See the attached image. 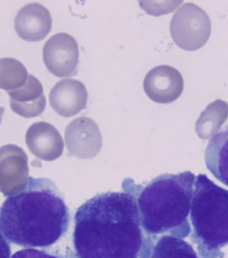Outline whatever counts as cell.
Wrapping results in <instances>:
<instances>
[{
    "label": "cell",
    "mask_w": 228,
    "mask_h": 258,
    "mask_svg": "<svg viewBox=\"0 0 228 258\" xmlns=\"http://www.w3.org/2000/svg\"><path fill=\"white\" fill-rule=\"evenodd\" d=\"M123 189L78 208L73 235L78 258H151L157 240L143 228L136 195Z\"/></svg>",
    "instance_id": "obj_1"
},
{
    "label": "cell",
    "mask_w": 228,
    "mask_h": 258,
    "mask_svg": "<svg viewBox=\"0 0 228 258\" xmlns=\"http://www.w3.org/2000/svg\"><path fill=\"white\" fill-rule=\"evenodd\" d=\"M71 215L56 183L30 176L23 189L0 207V230L9 242L27 248H48L69 230Z\"/></svg>",
    "instance_id": "obj_2"
},
{
    "label": "cell",
    "mask_w": 228,
    "mask_h": 258,
    "mask_svg": "<svg viewBox=\"0 0 228 258\" xmlns=\"http://www.w3.org/2000/svg\"><path fill=\"white\" fill-rule=\"evenodd\" d=\"M196 176L190 171L162 174L145 186L126 179L123 188L137 199L143 228L158 240L165 235L184 239L192 231L189 217Z\"/></svg>",
    "instance_id": "obj_3"
},
{
    "label": "cell",
    "mask_w": 228,
    "mask_h": 258,
    "mask_svg": "<svg viewBox=\"0 0 228 258\" xmlns=\"http://www.w3.org/2000/svg\"><path fill=\"white\" fill-rule=\"evenodd\" d=\"M191 239L200 258H224L228 245V190L204 174L196 176L190 210Z\"/></svg>",
    "instance_id": "obj_4"
},
{
    "label": "cell",
    "mask_w": 228,
    "mask_h": 258,
    "mask_svg": "<svg viewBox=\"0 0 228 258\" xmlns=\"http://www.w3.org/2000/svg\"><path fill=\"white\" fill-rule=\"evenodd\" d=\"M170 34L177 45L186 51H196L207 43L211 34L209 16L200 7L185 4L174 14Z\"/></svg>",
    "instance_id": "obj_5"
},
{
    "label": "cell",
    "mask_w": 228,
    "mask_h": 258,
    "mask_svg": "<svg viewBox=\"0 0 228 258\" xmlns=\"http://www.w3.org/2000/svg\"><path fill=\"white\" fill-rule=\"evenodd\" d=\"M43 56L44 64L54 76L60 78L72 76L78 68V43L69 34L58 33L46 42Z\"/></svg>",
    "instance_id": "obj_6"
},
{
    "label": "cell",
    "mask_w": 228,
    "mask_h": 258,
    "mask_svg": "<svg viewBox=\"0 0 228 258\" xmlns=\"http://www.w3.org/2000/svg\"><path fill=\"white\" fill-rule=\"evenodd\" d=\"M28 157L22 148L6 145L0 148V192L6 197L25 187L28 181Z\"/></svg>",
    "instance_id": "obj_7"
},
{
    "label": "cell",
    "mask_w": 228,
    "mask_h": 258,
    "mask_svg": "<svg viewBox=\"0 0 228 258\" xmlns=\"http://www.w3.org/2000/svg\"><path fill=\"white\" fill-rule=\"evenodd\" d=\"M65 138L69 153L81 159H92L101 149L99 127L87 117H78L72 121L66 127Z\"/></svg>",
    "instance_id": "obj_8"
},
{
    "label": "cell",
    "mask_w": 228,
    "mask_h": 258,
    "mask_svg": "<svg viewBox=\"0 0 228 258\" xmlns=\"http://www.w3.org/2000/svg\"><path fill=\"white\" fill-rule=\"evenodd\" d=\"M183 87L180 72L166 64L153 68L144 78V92L157 103L168 104L176 101L183 93Z\"/></svg>",
    "instance_id": "obj_9"
},
{
    "label": "cell",
    "mask_w": 228,
    "mask_h": 258,
    "mask_svg": "<svg viewBox=\"0 0 228 258\" xmlns=\"http://www.w3.org/2000/svg\"><path fill=\"white\" fill-rule=\"evenodd\" d=\"M88 93L79 80L65 79L52 88L49 95L50 104L61 116L71 117L86 106Z\"/></svg>",
    "instance_id": "obj_10"
},
{
    "label": "cell",
    "mask_w": 228,
    "mask_h": 258,
    "mask_svg": "<svg viewBox=\"0 0 228 258\" xmlns=\"http://www.w3.org/2000/svg\"><path fill=\"white\" fill-rule=\"evenodd\" d=\"M26 142L29 150L37 158L53 161L62 155L64 141L57 129L46 122H38L29 127Z\"/></svg>",
    "instance_id": "obj_11"
},
{
    "label": "cell",
    "mask_w": 228,
    "mask_h": 258,
    "mask_svg": "<svg viewBox=\"0 0 228 258\" xmlns=\"http://www.w3.org/2000/svg\"><path fill=\"white\" fill-rule=\"evenodd\" d=\"M52 20L49 10L40 4L23 7L15 18V30L26 41H41L52 30Z\"/></svg>",
    "instance_id": "obj_12"
},
{
    "label": "cell",
    "mask_w": 228,
    "mask_h": 258,
    "mask_svg": "<svg viewBox=\"0 0 228 258\" xmlns=\"http://www.w3.org/2000/svg\"><path fill=\"white\" fill-rule=\"evenodd\" d=\"M10 106L13 112L24 118L39 116L44 111L47 104L41 82L32 75L22 88L9 91Z\"/></svg>",
    "instance_id": "obj_13"
},
{
    "label": "cell",
    "mask_w": 228,
    "mask_h": 258,
    "mask_svg": "<svg viewBox=\"0 0 228 258\" xmlns=\"http://www.w3.org/2000/svg\"><path fill=\"white\" fill-rule=\"evenodd\" d=\"M208 170L228 187V124L213 136L204 153Z\"/></svg>",
    "instance_id": "obj_14"
},
{
    "label": "cell",
    "mask_w": 228,
    "mask_h": 258,
    "mask_svg": "<svg viewBox=\"0 0 228 258\" xmlns=\"http://www.w3.org/2000/svg\"><path fill=\"white\" fill-rule=\"evenodd\" d=\"M228 117V104L222 100H216L207 106L196 122V134L203 140L213 138Z\"/></svg>",
    "instance_id": "obj_15"
},
{
    "label": "cell",
    "mask_w": 228,
    "mask_h": 258,
    "mask_svg": "<svg viewBox=\"0 0 228 258\" xmlns=\"http://www.w3.org/2000/svg\"><path fill=\"white\" fill-rule=\"evenodd\" d=\"M151 258H199L191 244L180 238L160 237L153 247Z\"/></svg>",
    "instance_id": "obj_16"
},
{
    "label": "cell",
    "mask_w": 228,
    "mask_h": 258,
    "mask_svg": "<svg viewBox=\"0 0 228 258\" xmlns=\"http://www.w3.org/2000/svg\"><path fill=\"white\" fill-rule=\"evenodd\" d=\"M24 64L15 58H0V89L13 91L22 88L28 80Z\"/></svg>",
    "instance_id": "obj_17"
},
{
    "label": "cell",
    "mask_w": 228,
    "mask_h": 258,
    "mask_svg": "<svg viewBox=\"0 0 228 258\" xmlns=\"http://www.w3.org/2000/svg\"><path fill=\"white\" fill-rule=\"evenodd\" d=\"M12 258H78L74 251L67 247L65 252L59 251H48L45 249L36 248H26L19 250L14 253Z\"/></svg>",
    "instance_id": "obj_18"
},
{
    "label": "cell",
    "mask_w": 228,
    "mask_h": 258,
    "mask_svg": "<svg viewBox=\"0 0 228 258\" xmlns=\"http://www.w3.org/2000/svg\"><path fill=\"white\" fill-rule=\"evenodd\" d=\"M0 258H12L11 246L0 230Z\"/></svg>",
    "instance_id": "obj_19"
},
{
    "label": "cell",
    "mask_w": 228,
    "mask_h": 258,
    "mask_svg": "<svg viewBox=\"0 0 228 258\" xmlns=\"http://www.w3.org/2000/svg\"><path fill=\"white\" fill-rule=\"evenodd\" d=\"M4 113H5V108L0 106V124L2 123V116Z\"/></svg>",
    "instance_id": "obj_20"
}]
</instances>
